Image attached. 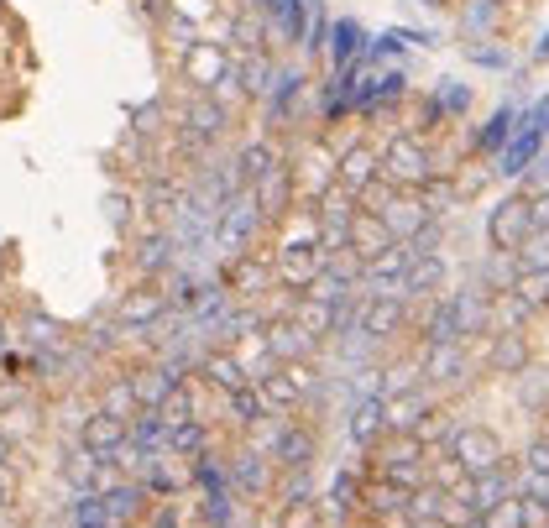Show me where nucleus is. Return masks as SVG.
I'll return each mask as SVG.
<instances>
[{
    "mask_svg": "<svg viewBox=\"0 0 549 528\" xmlns=\"http://www.w3.org/2000/svg\"><path fill=\"white\" fill-rule=\"evenodd\" d=\"M325 48H330V16H325V6L314 0V11H309V32H304V58H325Z\"/></svg>",
    "mask_w": 549,
    "mask_h": 528,
    "instance_id": "nucleus-51",
    "label": "nucleus"
},
{
    "mask_svg": "<svg viewBox=\"0 0 549 528\" xmlns=\"http://www.w3.org/2000/svg\"><path fill=\"white\" fill-rule=\"evenodd\" d=\"M37 429H42V408H37L32 398H16L11 408H0V434H6L11 445H21V440H32Z\"/></svg>",
    "mask_w": 549,
    "mask_h": 528,
    "instance_id": "nucleus-40",
    "label": "nucleus"
},
{
    "mask_svg": "<svg viewBox=\"0 0 549 528\" xmlns=\"http://www.w3.org/2000/svg\"><path fill=\"white\" fill-rule=\"evenodd\" d=\"M178 68H183V79L194 84V95H215V89L236 74V58L225 53V42H194V48L178 58Z\"/></svg>",
    "mask_w": 549,
    "mask_h": 528,
    "instance_id": "nucleus-7",
    "label": "nucleus"
},
{
    "mask_svg": "<svg viewBox=\"0 0 549 528\" xmlns=\"http://www.w3.org/2000/svg\"><path fill=\"white\" fill-rule=\"evenodd\" d=\"M387 246H398V241H393V236L382 231V220H377V215H366V210H361V215L351 220V236H346V251H351L356 262H372L377 251H387Z\"/></svg>",
    "mask_w": 549,
    "mask_h": 528,
    "instance_id": "nucleus-37",
    "label": "nucleus"
},
{
    "mask_svg": "<svg viewBox=\"0 0 549 528\" xmlns=\"http://www.w3.org/2000/svg\"><path fill=\"white\" fill-rule=\"evenodd\" d=\"M466 58H471L476 68H492V74L513 68V53H508V48H492V42H466Z\"/></svg>",
    "mask_w": 549,
    "mask_h": 528,
    "instance_id": "nucleus-53",
    "label": "nucleus"
},
{
    "mask_svg": "<svg viewBox=\"0 0 549 528\" xmlns=\"http://www.w3.org/2000/svg\"><path fill=\"white\" fill-rule=\"evenodd\" d=\"M529 215H534V231H549V194L529 199Z\"/></svg>",
    "mask_w": 549,
    "mask_h": 528,
    "instance_id": "nucleus-57",
    "label": "nucleus"
},
{
    "mask_svg": "<svg viewBox=\"0 0 549 528\" xmlns=\"http://www.w3.org/2000/svg\"><path fill=\"white\" fill-rule=\"evenodd\" d=\"M262 346L278 366H314V356L325 351V340H314L299 319H272L262 330Z\"/></svg>",
    "mask_w": 549,
    "mask_h": 528,
    "instance_id": "nucleus-8",
    "label": "nucleus"
},
{
    "mask_svg": "<svg viewBox=\"0 0 549 528\" xmlns=\"http://www.w3.org/2000/svg\"><path fill=\"white\" fill-rule=\"evenodd\" d=\"M314 461H319V434H314L309 424L293 419V424L283 429L278 450H272V466H278V471H314Z\"/></svg>",
    "mask_w": 549,
    "mask_h": 528,
    "instance_id": "nucleus-24",
    "label": "nucleus"
},
{
    "mask_svg": "<svg viewBox=\"0 0 549 528\" xmlns=\"http://www.w3.org/2000/svg\"><path fill=\"white\" fill-rule=\"evenodd\" d=\"M58 471H63V481H68L74 492H105V487H116V481H121V471H116V466L100 461V455H89L84 445L68 450Z\"/></svg>",
    "mask_w": 549,
    "mask_h": 528,
    "instance_id": "nucleus-17",
    "label": "nucleus"
},
{
    "mask_svg": "<svg viewBox=\"0 0 549 528\" xmlns=\"http://www.w3.org/2000/svg\"><path fill=\"white\" fill-rule=\"evenodd\" d=\"M272 508H309L314 502V476L309 471H278V481H272Z\"/></svg>",
    "mask_w": 549,
    "mask_h": 528,
    "instance_id": "nucleus-44",
    "label": "nucleus"
},
{
    "mask_svg": "<svg viewBox=\"0 0 549 528\" xmlns=\"http://www.w3.org/2000/svg\"><path fill=\"white\" fill-rule=\"evenodd\" d=\"M361 215V204L346 194V189H330L325 199L314 204V231H319V246L330 251H346V236H351V220Z\"/></svg>",
    "mask_w": 549,
    "mask_h": 528,
    "instance_id": "nucleus-12",
    "label": "nucleus"
},
{
    "mask_svg": "<svg viewBox=\"0 0 549 528\" xmlns=\"http://www.w3.org/2000/svg\"><path fill=\"white\" fill-rule=\"evenodd\" d=\"M231 105H220L215 95H194L183 105V126H178V147L194 152V157H210V147L231 131Z\"/></svg>",
    "mask_w": 549,
    "mask_h": 528,
    "instance_id": "nucleus-3",
    "label": "nucleus"
},
{
    "mask_svg": "<svg viewBox=\"0 0 549 528\" xmlns=\"http://www.w3.org/2000/svg\"><path fill=\"white\" fill-rule=\"evenodd\" d=\"M126 445H131L136 455H157V450H168V424H163V413H157V408H136Z\"/></svg>",
    "mask_w": 549,
    "mask_h": 528,
    "instance_id": "nucleus-38",
    "label": "nucleus"
},
{
    "mask_svg": "<svg viewBox=\"0 0 549 528\" xmlns=\"http://www.w3.org/2000/svg\"><path fill=\"white\" fill-rule=\"evenodd\" d=\"M131 387H136V403H142V408H163L173 387H183V377L173 372V366L152 361V366H136V372H131Z\"/></svg>",
    "mask_w": 549,
    "mask_h": 528,
    "instance_id": "nucleus-34",
    "label": "nucleus"
},
{
    "mask_svg": "<svg viewBox=\"0 0 549 528\" xmlns=\"http://www.w3.org/2000/svg\"><path fill=\"white\" fill-rule=\"evenodd\" d=\"M377 168H382V183L419 194L429 178H440V157H434V142H429V136L393 131V136H387V147H377Z\"/></svg>",
    "mask_w": 549,
    "mask_h": 528,
    "instance_id": "nucleus-1",
    "label": "nucleus"
},
{
    "mask_svg": "<svg viewBox=\"0 0 549 528\" xmlns=\"http://www.w3.org/2000/svg\"><path fill=\"white\" fill-rule=\"evenodd\" d=\"M544 142H549V136H539V131H529V126H518V131H513V142L497 152V173H502V178H518V183H523V173H529V168L539 163Z\"/></svg>",
    "mask_w": 549,
    "mask_h": 528,
    "instance_id": "nucleus-32",
    "label": "nucleus"
},
{
    "mask_svg": "<svg viewBox=\"0 0 549 528\" xmlns=\"http://www.w3.org/2000/svg\"><path fill=\"white\" fill-rule=\"evenodd\" d=\"M534 236V215H529V199L523 194H508L502 204H492V215H487V241H492V251H513Z\"/></svg>",
    "mask_w": 549,
    "mask_h": 528,
    "instance_id": "nucleus-10",
    "label": "nucleus"
},
{
    "mask_svg": "<svg viewBox=\"0 0 549 528\" xmlns=\"http://www.w3.org/2000/svg\"><path fill=\"white\" fill-rule=\"evenodd\" d=\"M513 131H518V110H513V105H502L497 116H492V121H487L482 131L471 136V147H476V152H492V157H497L502 147L513 142Z\"/></svg>",
    "mask_w": 549,
    "mask_h": 528,
    "instance_id": "nucleus-43",
    "label": "nucleus"
},
{
    "mask_svg": "<svg viewBox=\"0 0 549 528\" xmlns=\"http://www.w3.org/2000/svg\"><path fill=\"white\" fill-rule=\"evenodd\" d=\"M95 408L110 413V419H126V424H131V419H136V408H142V403H136V387H131V372L110 377L100 393H95Z\"/></svg>",
    "mask_w": 549,
    "mask_h": 528,
    "instance_id": "nucleus-39",
    "label": "nucleus"
},
{
    "mask_svg": "<svg viewBox=\"0 0 549 528\" xmlns=\"http://www.w3.org/2000/svg\"><path fill=\"white\" fill-rule=\"evenodd\" d=\"M382 434H387V403H382L377 393L346 403V440H351L356 450H377Z\"/></svg>",
    "mask_w": 549,
    "mask_h": 528,
    "instance_id": "nucleus-20",
    "label": "nucleus"
},
{
    "mask_svg": "<svg viewBox=\"0 0 549 528\" xmlns=\"http://www.w3.org/2000/svg\"><path fill=\"white\" fill-rule=\"evenodd\" d=\"M304 100H309V74L304 68H278V84H272V95L262 100L267 105V126H288L293 116L304 110Z\"/></svg>",
    "mask_w": 549,
    "mask_h": 528,
    "instance_id": "nucleus-16",
    "label": "nucleus"
},
{
    "mask_svg": "<svg viewBox=\"0 0 549 528\" xmlns=\"http://www.w3.org/2000/svg\"><path fill=\"white\" fill-rule=\"evenodd\" d=\"M513 262H518V272H549V231H534L513 251Z\"/></svg>",
    "mask_w": 549,
    "mask_h": 528,
    "instance_id": "nucleus-50",
    "label": "nucleus"
},
{
    "mask_svg": "<svg viewBox=\"0 0 549 528\" xmlns=\"http://www.w3.org/2000/svg\"><path fill=\"white\" fill-rule=\"evenodd\" d=\"M126 434H131V424L126 419H110V413H89V424L79 429V445L89 450V455H100V461H116L121 455V445H126Z\"/></svg>",
    "mask_w": 549,
    "mask_h": 528,
    "instance_id": "nucleus-28",
    "label": "nucleus"
},
{
    "mask_svg": "<svg viewBox=\"0 0 549 528\" xmlns=\"http://www.w3.org/2000/svg\"><path fill=\"white\" fill-rule=\"evenodd\" d=\"M361 53H366V27H361L356 16H335V21H330V48H325L330 74H346V68H356Z\"/></svg>",
    "mask_w": 549,
    "mask_h": 528,
    "instance_id": "nucleus-27",
    "label": "nucleus"
},
{
    "mask_svg": "<svg viewBox=\"0 0 549 528\" xmlns=\"http://www.w3.org/2000/svg\"><path fill=\"white\" fill-rule=\"evenodd\" d=\"M257 204H262V220L272 225V220H288L293 210H299V189H293V173H288V163L278 168V173H267L257 189Z\"/></svg>",
    "mask_w": 549,
    "mask_h": 528,
    "instance_id": "nucleus-30",
    "label": "nucleus"
},
{
    "mask_svg": "<svg viewBox=\"0 0 549 528\" xmlns=\"http://www.w3.org/2000/svg\"><path fill=\"white\" fill-rule=\"evenodd\" d=\"M11 351V325H6V314H0V356Z\"/></svg>",
    "mask_w": 549,
    "mask_h": 528,
    "instance_id": "nucleus-62",
    "label": "nucleus"
},
{
    "mask_svg": "<svg viewBox=\"0 0 549 528\" xmlns=\"http://www.w3.org/2000/svg\"><path fill=\"white\" fill-rule=\"evenodd\" d=\"M455 497H461L466 508H471L476 518H482V513H492V508H497V502L518 497V481H513V471H508V466H502V471H487V476H471Z\"/></svg>",
    "mask_w": 549,
    "mask_h": 528,
    "instance_id": "nucleus-22",
    "label": "nucleus"
},
{
    "mask_svg": "<svg viewBox=\"0 0 549 528\" xmlns=\"http://www.w3.org/2000/svg\"><path fill=\"white\" fill-rule=\"evenodd\" d=\"M131 262H136V272H142L147 283H163L168 272H173V262H178V246H173V236L163 231V225H152V231L136 236Z\"/></svg>",
    "mask_w": 549,
    "mask_h": 528,
    "instance_id": "nucleus-18",
    "label": "nucleus"
},
{
    "mask_svg": "<svg viewBox=\"0 0 549 528\" xmlns=\"http://www.w3.org/2000/svg\"><path fill=\"white\" fill-rule=\"evenodd\" d=\"M445 288V257H408L403 272V304H434V293Z\"/></svg>",
    "mask_w": 549,
    "mask_h": 528,
    "instance_id": "nucleus-29",
    "label": "nucleus"
},
{
    "mask_svg": "<svg viewBox=\"0 0 549 528\" xmlns=\"http://www.w3.org/2000/svg\"><path fill=\"white\" fill-rule=\"evenodd\" d=\"M502 27V0H466L461 6V32L471 42H487Z\"/></svg>",
    "mask_w": 549,
    "mask_h": 528,
    "instance_id": "nucleus-41",
    "label": "nucleus"
},
{
    "mask_svg": "<svg viewBox=\"0 0 549 528\" xmlns=\"http://www.w3.org/2000/svg\"><path fill=\"white\" fill-rule=\"evenodd\" d=\"M309 11L314 0H272L267 6V37L283 42V48H304V32H309Z\"/></svg>",
    "mask_w": 549,
    "mask_h": 528,
    "instance_id": "nucleus-21",
    "label": "nucleus"
},
{
    "mask_svg": "<svg viewBox=\"0 0 549 528\" xmlns=\"http://www.w3.org/2000/svg\"><path fill=\"white\" fill-rule=\"evenodd\" d=\"M11 461H16V445L0 434V476H11Z\"/></svg>",
    "mask_w": 549,
    "mask_h": 528,
    "instance_id": "nucleus-59",
    "label": "nucleus"
},
{
    "mask_svg": "<svg viewBox=\"0 0 549 528\" xmlns=\"http://www.w3.org/2000/svg\"><path fill=\"white\" fill-rule=\"evenodd\" d=\"M434 413L440 408H434L429 387H414V393H403V398H387V434H419Z\"/></svg>",
    "mask_w": 549,
    "mask_h": 528,
    "instance_id": "nucleus-26",
    "label": "nucleus"
},
{
    "mask_svg": "<svg viewBox=\"0 0 549 528\" xmlns=\"http://www.w3.org/2000/svg\"><path fill=\"white\" fill-rule=\"evenodd\" d=\"M152 528H178V508H173V502H163V508H157Z\"/></svg>",
    "mask_w": 549,
    "mask_h": 528,
    "instance_id": "nucleus-58",
    "label": "nucleus"
},
{
    "mask_svg": "<svg viewBox=\"0 0 549 528\" xmlns=\"http://www.w3.org/2000/svg\"><path fill=\"white\" fill-rule=\"evenodd\" d=\"M11 487H16V476H0V508H11Z\"/></svg>",
    "mask_w": 549,
    "mask_h": 528,
    "instance_id": "nucleus-61",
    "label": "nucleus"
},
{
    "mask_svg": "<svg viewBox=\"0 0 549 528\" xmlns=\"http://www.w3.org/2000/svg\"><path fill=\"white\" fill-rule=\"evenodd\" d=\"M414 387H424L419 356H414V361H393V366H377V393H382V403H387V398H403V393H414Z\"/></svg>",
    "mask_w": 549,
    "mask_h": 528,
    "instance_id": "nucleus-42",
    "label": "nucleus"
},
{
    "mask_svg": "<svg viewBox=\"0 0 549 528\" xmlns=\"http://www.w3.org/2000/svg\"><path fill=\"white\" fill-rule=\"evenodd\" d=\"M68 528H110L100 492H74V502H68Z\"/></svg>",
    "mask_w": 549,
    "mask_h": 528,
    "instance_id": "nucleus-47",
    "label": "nucleus"
},
{
    "mask_svg": "<svg viewBox=\"0 0 549 528\" xmlns=\"http://www.w3.org/2000/svg\"><path fill=\"white\" fill-rule=\"evenodd\" d=\"M356 330L372 346H387L408 330V304L403 298H356Z\"/></svg>",
    "mask_w": 549,
    "mask_h": 528,
    "instance_id": "nucleus-13",
    "label": "nucleus"
},
{
    "mask_svg": "<svg viewBox=\"0 0 549 528\" xmlns=\"http://www.w3.org/2000/svg\"><path fill=\"white\" fill-rule=\"evenodd\" d=\"M434 100H440V110H445V121H461V116H471V84H461V79H440L434 84Z\"/></svg>",
    "mask_w": 549,
    "mask_h": 528,
    "instance_id": "nucleus-48",
    "label": "nucleus"
},
{
    "mask_svg": "<svg viewBox=\"0 0 549 528\" xmlns=\"http://www.w3.org/2000/svg\"><path fill=\"white\" fill-rule=\"evenodd\" d=\"M236 79H241V100H267L272 84H278V63H272L267 53L236 58Z\"/></svg>",
    "mask_w": 549,
    "mask_h": 528,
    "instance_id": "nucleus-36",
    "label": "nucleus"
},
{
    "mask_svg": "<svg viewBox=\"0 0 549 528\" xmlns=\"http://www.w3.org/2000/svg\"><path fill=\"white\" fill-rule=\"evenodd\" d=\"M450 314H455V330H461V340L492 335V293H487L482 283H466L461 293H450Z\"/></svg>",
    "mask_w": 549,
    "mask_h": 528,
    "instance_id": "nucleus-19",
    "label": "nucleus"
},
{
    "mask_svg": "<svg viewBox=\"0 0 549 528\" xmlns=\"http://www.w3.org/2000/svg\"><path fill=\"white\" fill-rule=\"evenodd\" d=\"M283 163H288V157H283V147L272 142V136H251V142L236 152V168H241L246 189H257V183H262L267 173H278Z\"/></svg>",
    "mask_w": 549,
    "mask_h": 528,
    "instance_id": "nucleus-31",
    "label": "nucleus"
},
{
    "mask_svg": "<svg viewBox=\"0 0 549 528\" xmlns=\"http://www.w3.org/2000/svg\"><path fill=\"white\" fill-rule=\"evenodd\" d=\"M220 283H225V293H231L236 304H267L272 262L262 257V251H246V257H236V262L220 267Z\"/></svg>",
    "mask_w": 549,
    "mask_h": 528,
    "instance_id": "nucleus-11",
    "label": "nucleus"
},
{
    "mask_svg": "<svg viewBox=\"0 0 549 528\" xmlns=\"http://www.w3.org/2000/svg\"><path fill=\"white\" fill-rule=\"evenodd\" d=\"M225 403V419H231L236 429H251V424H257L262 419V393H257V387H241V393H231V398H220Z\"/></svg>",
    "mask_w": 549,
    "mask_h": 528,
    "instance_id": "nucleus-46",
    "label": "nucleus"
},
{
    "mask_svg": "<svg viewBox=\"0 0 549 528\" xmlns=\"http://www.w3.org/2000/svg\"><path fill=\"white\" fill-rule=\"evenodd\" d=\"M105 215H110V225H116V231H126V225H131V194H110V199H105Z\"/></svg>",
    "mask_w": 549,
    "mask_h": 528,
    "instance_id": "nucleus-55",
    "label": "nucleus"
},
{
    "mask_svg": "<svg viewBox=\"0 0 549 528\" xmlns=\"http://www.w3.org/2000/svg\"><path fill=\"white\" fill-rule=\"evenodd\" d=\"M199 523L204 528H236V492H199Z\"/></svg>",
    "mask_w": 549,
    "mask_h": 528,
    "instance_id": "nucleus-45",
    "label": "nucleus"
},
{
    "mask_svg": "<svg viewBox=\"0 0 549 528\" xmlns=\"http://www.w3.org/2000/svg\"><path fill=\"white\" fill-rule=\"evenodd\" d=\"M419 372H424V387H466L471 356H466V346H424Z\"/></svg>",
    "mask_w": 549,
    "mask_h": 528,
    "instance_id": "nucleus-15",
    "label": "nucleus"
},
{
    "mask_svg": "<svg viewBox=\"0 0 549 528\" xmlns=\"http://www.w3.org/2000/svg\"><path fill=\"white\" fill-rule=\"evenodd\" d=\"M21 340H27V351H32V356H58L74 335H68L53 314L27 309V314H21Z\"/></svg>",
    "mask_w": 549,
    "mask_h": 528,
    "instance_id": "nucleus-33",
    "label": "nucleus"
},
{
    "mask_svg": "<svg viewBox=\"0 0 549 528\" xmlns=\"http://www.w3.org/2000/svg\"><path fill=\"white\" fill-rule=\"evenodd\" d=\"M100 502H105V518H110V528H131L136 518H147V502H152V492L142 487V481H116V487H105L100 492Z\"/></svg>",
    "mask_w": 549,
    "mask_h": 528,
    "instance_id": "nucleus-25",
    "label": "nucleus"
},
{
    "mask_svg": "<svg viewBox=\"0 0 549 528\" xmlns=\"http://www.w3.org/2000/svg\"><path fill=\"white\" fill-rule=\"evenodd\" d=\"M487 340H492V356H487L492 372H502V377L529 372V340H523V330H497Z\"/></svg>",
    "mask_w": 549,
    "mask_h": 528,
    "instance_id": "nucleus-35",
    "label": "nucleus"
},
{
    "mask_svg": "<svg viewBox=\"0 0 549 528\" xmlns=\"http://www.w3.org/2000/svg\"><path fill=\"white\" fill-rule=\"evenodd\" d=\"M445 455L466 471V481L471 476H487V471H502V461H508V450H502V440H497L487 424H455Z\"/></svg>",
    "mask_w": 549,
    "mask_h": 528,
    "instance_id": "nucleus-6",
    "label": "nucleus"
},
{
    "mask_svg": "<svg viewBox=\"0 0 549 528\" xmlns=\"http://www.w3.org/2000/svg\"><path fill=\"white\" fill-rule=\"evenodd\" d=\"M272 288H288V293H309V283L325 272L330 251L319 241H278L272 246Z\"/></svg>",
    "mask_w": 549,
    "mask_h": 528,
    "instance_id": "nucleus-4",
    "label": "nucleus"
},
{
    "mask_svg": "<svg viewBox=\"0 0 549 528\" xmlns=\"http://www.w3.org/2000/svg\"><path fill=\"white\" fill-rule=\"evenodd\" d=\"M168 314H173V309H168V298H163V288H157V283L121 293V298H116V309H110V319H116L121 340H142V346H147V335L163 325ZM147 351H152V346H147Z\"/></svg>",
    "mask_w": 549,
    "mask_h": 528,
    "instance_id": "nucleus-5",
    "label": "nucleus"
},
{
    "mask_svg": "<svg viewBox=\"0 0 549 528\" xmlns=\"http://www.w3.org/2000/svg\"><path fill=\"white\" fill-rule=\"evenodd\" d=\"M194 377H199L204 387H215L220 398H231V393H241V387H251V377H246V366H241L236 351H204Z\"/></svg>",
    "mask_w": 549,
    "mask_h": 528,
    "instance_id": "nucleus-23",
    "label": "nucleus"
},
{
    "mask_svg": "<svg viewBox=\"0 0 549 528\" xmlns=\"http://www.w3.org/2000/svg\"><path fill=\"white\" fill-rule=\"evenodd\" d=\"M544 58H549V27H544L539 42H534V63H544Z\"/></svg>",
    "mask_w": 549,
    "mask_h": 528,
    "instance_id": "nucleus-60",
    "label": "nucleus"
},
{
    "mask_svg": "<svg viewBox=\"0 0 549 528\" xmlns=\"http://www.w3.org/2000/svg\"><path fill=\"white\" fill-rule=\"evenodd\" d=\"M262 231H267V220H262L257 194L241 189L236 199H225V204H220V215H215V236H210V241H215V262L225 267V262L246 257V251H257Z\"/></svg>",
    "mask_w": 549,
    "mask_h": 528,
    "instance_id": "nucleus-2",
    "label": "nucleus"
},
{
    "mask_svg": "<svg viewBox=\"0 0 549 528\" xmlns=\"http://www.w3.org/2000/svg\"><path fill=\"white\" fill-rule=\"evenodd\" d=\"M382 178V168H377V147H366L361 136H351L346 147H335V189H346L356 204L366 199V189Z\"/></svg>",
    "mask_w": 549,
    "mask_h": 528,
    "instance_id": "nucleus-9",
    "label": "nucleus"
},
{
    "mask_svg": "<svg viewBox=\"0 0 549 528\" xmlns=\"http://www.w3.org/2000/svg\"><path fill=\"white\" fill-rule=\"evenodd\" d=\"M231 37H236V53L251 58V53H262V48H267V21L241 11V16H236V27H231Z\"/></svg>",
    "mask_w": 549,
    "mask_h": 528,
    "instance_id": "nucleus-49",
    "label": "nucleus"
},
{
    "mask_svg": "<svg viewBox=\"0 0 549 528\" xmlns=\"http://www.w3.org/2000/svg\"><path fill=\"white\" fill-rule=\"evenodd\" d=\"M523 466H529V471H549V440H534L529 450H523Z\"/></svg>",
    "mask_w": 549,
    "mask_h": 528,
    "instance_id": "nucleus-56",
    "label": "nucleus"
},
{
    "mask_svg": "<svg viewBox=\"0 0 549 528\" xmlns=\"http://www.w3.org/2000/svg\"><path fill=\"white\" fill-rule=\"evenodd\" d=\"M225 471H231V492H236V497H251V502L272 497V481H278V466H272L267 455L246 450V445L231 455V461H225Z\"/></svg>",
    "mask_w": 549,
    "mask_h": 528,
    "instance_id": "nucleus-14",
    "label": "nucleus"
},
{
    "mask_svg": "<svg viewBox=\"0 0 549 528\" xmlns=\"http://www.w3.org/2000/svg\"><path fill=\"white\" fill-rule=\"evenodd\" d=\"M163 131V100H147L131 110V136H157Z\"/></svg>",
    "mask_w": 549,
    "mask_h": 528,
    "instance_id": "nucleus-54",
    "label": "nucleus"
},
{
    "mask_svg": "<svg viewBox=\"0 0 549 528\" xmlns=\"http://www.w3.org/2000/svg\"><path fill=\"white\" fill-rule=\"evenodd\" d=\"M482 528H529V508H523V497H508V502H497L492 513H482Z\"/></svg>",
    "mask_w": 549,
    "mask_h": 528,
    "instance_id": "nucleus-52",
    "label": "nucleus"
}]
</instances>
